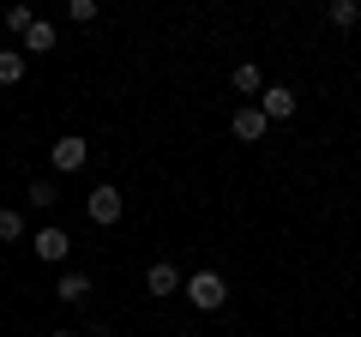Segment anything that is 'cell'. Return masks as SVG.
<instances>
[{
  "instance_id": "obj_1",
  "label": "cell",
  "mask_w": 361,
  "mask_h": 337,
  "mask_svg": "<svg viewBox=\"0 0 361 337\" xmlns=\"http://www.w3.org/2000/svg\"><path fill=\"white\" fill-rule=\"evenodd\" d=\"M180 295L193 301L199 313H217L223 301H229V277L223 271H193V277H180Z\"/></svg>"
},
{
  "instance_id": "obj_2",
  "label": "cell",
  "mask_w": 361,
  "mask_h": 337,
  "mask_svg": "<svg viewBox=\"0 0 361 337\" xmlns=\"http://www.w3.org/2000/svg\"><path fill=\"white\" fill-rule=\"evenodd\" d=\"M121 211H127V199H121V187H90V193H85V217L90 223H97V229H115V223H121Z\"/></svg>"
},
{
  "instance_id": "obj_3",
  "label": "cell",
  "mask_w": 361,
  "mask_h": 337,
  "mask_svg": "<svg viewBox=\"0 0 361 337\" xmlns=\"http://www.w3.org/2000/svg\"><path fill=\"white\" fill-rule=\"evenodd\" d=\"M49 163H54V175H78V168L90 163V139H78V133H61V139L49 145Z\"/></svg>"
},
{
  "instance_id": "obj_4",
  "label": "cell",
  "mask_w": 361,
  "mask_h": 337,
  "mask_svg": "<svg viewBox=\"0 0 361 337\" xmlns=\"http://www.w3.org/2000/svg\"><path fill=\"white\" fill-rule=\"evenodd\" d=\"M30 253H37L42 265H66V253H73V235H66L61 223H42V229L30 235Z\"/></svg>"
},
{
  "instance_id": "obj_5",
  "label": "cell",
  "mask_w": 361,
  "mask_h": 337,
  "mask_svg": "<svg viewBox=\"0 0 361 337\" xmlns=\"http://www.w3.org/2000/svg\"><path fill=\"white\" fill-rule=\"evenodd\" d=\"M265 127H271V121L259 115V103H241V109L229 115V133H235L241 145H259V139H265Z\"/></svg>"
},
{
  "instance_id": "obj_6",
  "label": "cell",
  "mask_w": 361,
  "mask_h": 337,
  "mask_svg": "<svg viewBox=\"0 0 361 337\" xmlns=\"http://www.w3.org/2000/svg\"><path fill=\"white\" fill-rule=\"evenodd\" d=\"M259 115L265 121H289L295 115V91H289V85H265V91H259Z\"/></svg>"
},
{
  "instance_id": "obj_7",
  "label": "cell",
  "mask_w": 361,
  "mask_h": 337,
  "mask_svg": "<svg viewBox=\"0 0 361 337\" xmlns=\"http://www.w3.org/2000/svg\"><path fill=\"white\" fill-rule=\"evenodd\" d=\"M145 289H151L157 301H169V295H180V271H175V265H169V259H157L151 271H145Z\"/></svg>"
},
{
  "instance_id": "obj_8",
  "label": "cell",
  "mask_w": 361,
  "mask_h": 337,
  "mask_svg": "<svg viewBox=\"0 0 361 337\" xmlns=\"http://www.w3.org/2000/svg\"><path fill=\"white\" fill-rule=\"evenodd\" d=\"M90 289H97V283H90L85 271H61V283H54V295H61L66 307H85V301H90Z\"/></svg>"
},
{
  "instance_id": "obj_9",
  "label": "cell",
  "mask_w": 361,
  "mask_h": 337,
  "mask_svg": "<svg viewBox=\"0 0 361 337\" xmlns=\"http://www.w3.org/2000/svg\"><path fill=\"white\" fill-rule=\"evenodd\" d=\"M18 42H25V49H18V54H25V61H30V54H49L54 42H61V30H54L49 18H37V25H30L25 37H18Z\"/></svg>"
},
{
  "instance_id": "obj_10",
  "label": "cell",
  "mask_w": 361,
  "mask_h": 337,
  "mask_svg": "<svg viewBox=\"0 0 361 337\" xmlns=\"http://www.w3.org/2000/svg\"><path fill=\"white\" fill-rule=\"evenodd\" d=\"M54 199H61V181H54V175H37V181L25 187V205L30 211H54Z\"/></svg>"
},
{
  "instance_id": "obj_11",
  "label": "cell",
  "mask_w": 361,
  "mask_h": 337,
  "mask_svg": "<svg viewBox=\"0 0 361 337\" xmlns=\"http://www.w3.org/2000/svg\"><path fill=\"white\" fill-rule=\"evenodd\" d=\"M229 85H235L241 97H259V91H265V73H259V61H241V66L229 73Z\"/></svg>"
},
{
  "instance_id": "obj_12",
  "label": "cell",
  "mask_w": 361,
  "mask_h": 337,
  "mask_svg": "<svg viewBox=\"0 0 361 337\" xmlns=\"http://www.w3.org/2000/svg\"><path fill=\"white\" fill-rule=\"evenodd\" d=\"M25 73H30V61L18 49H0V85H25Z\"/></svg>"
},
{
  "instance_id": "obj_13",
  "label": "cell",
  "mask_w": 361,
  "mask_h": 337,
  "mask_svg": "<svg viewBox=\"0 0 361 337\" xmlns=\"http://www.w3.org/2000/svg\"><path fill=\"white\" fill-rule=\"evenodd\" d=\"M325 18H331L337 30H349V25H361V0H331V6H325Z\"/></svg>"
},
{
  "instance_id": "obj_14",
  "label": "cell",
  "mask_w": 361,
  "mask_h": 337,
  "mask_svg": "<svg viewBox=\"0 0 361 337\" xmlns=\"http://www.w3.org/2000/svg\"><path fill=\"white\" fill-rule=\"evenodd\" d=\"M0 241H25V211H18V205L0 211Z\"/></svg>"
},
{
  "instance_id": "obj_15",
  "label": "cell",
  "mask_w": 361,
  "mask_h": 337,
  "mask_svg": "<svg viewBox=\"0 0 361 337\" xmlns=\"http://www.w3.org/2000/svg\"><path fill=\"white\" fill-rule=\"evenodd\" d=\"M30 25H37V13H30L25 0H13V6H6V30H13V37H25Z\"/></svg>"
},
{
  "instance_id": "obj_16",
  "label": "cell",
  "mask_w": 361,
  "mask_h": 337,
  "mask_svg": "<svg viewBox=\"0 0 361 337\" xmlns=\"http://www.w3.org/2000/svg\"><path fill=\"white\" fill-rule=\"evenodd\" d=\"M66 18L73 25H97V0H66Z\"/></svg>"
},
{
  "instance_id": "obj_17",
  "label": "cell",
  "mask_w": 361,
  "mask_h": 337,
  "mask_svg": "<svg viewBox=\"0 0 361 337\" xmlns=\"http://www.w3.org/2000/svg\"><path fill=\"white\" fill-rule=\"evenodd\" d=\"M85 337H109V325H103V319H90V325H85Z\"/></svg>"
},
{
  "instance_id": "obj_18",
  "label": "cell",
  "mask_w": 361,
  "mask_h": 337,
  "mask_svg": "<svg viewBox=\"0 0 361 337\" xmlns=\"http://www.w3.org/2000/svg\"><path fill=\"white\" fill-rule=\"evenodd\" d=\"M49 337H78V331H49Z\"/></svg>"
}]
</instances>
